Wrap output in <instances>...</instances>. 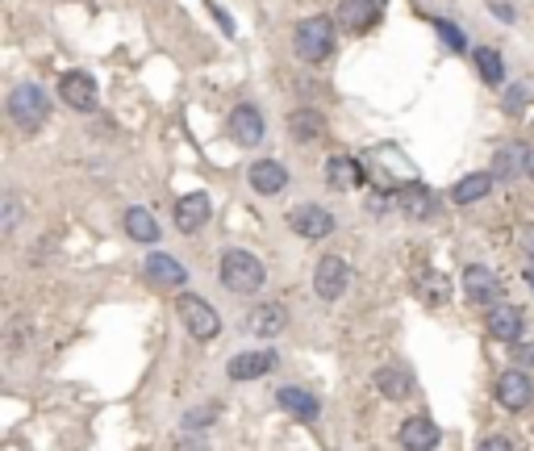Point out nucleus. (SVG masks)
Listing matches in <instances>:
<instances>
[{
  "label": "nucleus",
  "instance_id": "34",
  "mask_svg": "<svg viewBox=\"0 0 534 451\" xmlns=\"http://www.w3.org/2000/svg\"><path fill=\"white\" fill-rule=\"evenodd\" d=\"M522 100H526V88H510L505 92V113H522Z\"/></svg>",
  "mask_w": 534,
  "mask_h": 451
},
{
  "label": "nucleus",
  "instance_id": "10",
  "mask_svg": "<svg viewBox=\"0 0 534 451\" xmlns=\"http://www.w3.org/2000/svg\"><path fill=\"white\" fill-rule=\"evenodd\" d=\"M226 130H230V138L238 147H259L263 143V113L255 105H234Z\"/></svg>",
  "mask_w": 534,
  "mask_h": 451
},
{
  "label": "nucleus",
  "instance_id": "38",
  "mask_svg": "<svg viewBox=\"0 0 534 451\" xmlns=\"http://www.w3.org/2000/svg\"><path fill=\"white\" fill-rule=\"evenodd\" d=\"M526 284H530V293H534V268H530V272H526Z\"/></svg>",
  "mask_w": 534,
  "mask_h": 451
},
{
  "label": "nucleus",
  "instance_id": "22",
  "mask_svg": "<svg viewBox=\"0 0 534 451\" xmlns=\"http://www.w3.org/2000/svg\"><path fill=\"white\" fill-rule=\"evenodd\" d=\"M493 171H472V176H463L455 188H451V201L455 205H476V201H485L488 193H493Z\"/></svg>",
  "mask_w": 534,
  "mask_h": 451
},
{
  "label": "nucleus",
  "instance_id": "14",
  "mask_svg": "<svg viewBox=\"0 0 534 451\" xmlns=\"http://www.w3.org/2000/svg\"><path fill=\"white\" fill-rule=\"evenodd\" d=\"M246 180H251V188H255L259 196H280L289 188V168H284L280 159H259V163H251Z\"/></svg>",
  "mask_w": 534,
  "mask_h": 451
},
{
  "label": "nucleus",
  "instance_id": "3",
  "mask_svg": "<svg viewBox=\"0 0 534 451\" xmlns=\"http://www.w3.org/2000/svg\"><path fill=\"white\" fill-rule=\"evenodd\" d=\"M9 117H13L17 130L34 134V130H42L47 117H50V97L38 84H17L9 92Z\"/></svg>",
  "mask_w": 534,
  "mask_h": 451
},
{
  "label": "nucleus",
  "instance_id": "4",
  "mask_svg": "<svg viewBox=\"0 0 534 451\" xmlns=\"http://www.w3.org/2000/svg\"><path fill=\"white\" fill-rule=\"evenodd\" d=\"M176 314H180L184 330L193 334L196 343H209V339H218V330H221V317L218 309L205 301V297H193V293H184L180 301H176Z\"/></svg>",
  "mask_w": 534,
  "mask_h": 451
},
{
  "label": "nucleus",
  "instance_id": "36",
  "mask_svg": "<svg viewBox=\"0 0 534 451\" xmlns=\"http://www.w3.org/2000/svg\"><path fill=\"white\" fill-rule=\"evenodd\" d=\"M526 176H530V180H534V143H530V147H526Z\"/></svg>",
  "mask_w": 534,
  "mask_h": 451
},
{
  "label": "nucleus",
  "instance_id": "12",
  "mask_svg": "<svg viewBox=\"0 0 534 451\" xmlns=\"http://www.w3.org/2000/svg\"><path fill=\"white\" fill-rule=\"evenodd\" d=\"M463 297L472 305H497L501 281L485 268V264H468V272H463Z\"/></svg>",
  "mask_w": 534,
  "mask_h": 451
},
{
  "label": "nucleus",
  "instance_id": "8",
  "mask_svg": "<svg viewBox=\"0 0 534 451\" xmlns=\"http://www.w3.org/2000/svg\"><path fill=\"white\" fill-rule=\"evenodd\" d=\"M59 97L67 100V109L92 113V109H97V80H92L88 72H67V75H59Z\"/></svg>",
  "mask_w": 534,
  "mask_h": 451
},
{
  "label": "nucleus",
  "instance_id": "2",
  "mask_svg": "<svg viewBox=\"0 0 534 451\" xmlns=\"http://www.w3.org/2000/svg\"><path fill=\"white\" fill-rule=\"evenodd\" d=\"M263 281H267V268L251 256V251H238V247H234V251L221 256V284H226L230 293L251 297V293L263 289Z\"/></svg>",
  "mask_w": 534,
  "mask_h": 451
},
{
  "label": "nucleus",
  "instance_id": "23",
  "mask_svg": "<svg viewBox=\"0 0 534 451\" xmlns=\"http://www.w3.org/2000/svg\"><path fill=\"white\" fill-rule=\"evenodd\" d=\"M372 385H376L380 397H389V402H405L413 393V380L405 368H376V377H372Z\"/></svg>",
  "mask_w": 534,
  "mask_h": 451
},
{
  "label": "nucleus",
  "instance_id": "19",
  "mask_svg": "<svg viewBox=\"0 0 534 451\" xmlns=\"http://www.w3.org/2000/svg\"><path fill=\"white\" fill-rule=\"evenodd\" d=\"M146 276H151L155 289H184V284H188L184 264L180 259H171V256H163V251H155V256L146 259Z\"/></svg>",
  "mask_w": 534,
  "mask_h": 451
},
{
  "label": "nucleus",
  "instance_id": "7",
  "mask_svg": "<svg viewBox=\"0 0 534 451\" xmlns=\"http://www.w3.org/2000/svg\"><path fill=\"white\" fill-rule=\"evenodd\" d=\"M289 230H297L301 239L317 243V239L334 234V213L322 205H297V209H289Z\"/></svg>",
  "mask_w": 534,
  "mask_h": 451
},
{
  "label": "nucleus",
  "instance_id": "24",
  "mask_svg": "<svg viewBox=\"0 0 534 451\" xmlns=\"http://www.w3.org/2000/svg\"><path fill=\"white\" fill-rule=\"evenodd\" d=\"M493 176H497V180H518V176H526V147L522 143H505V147L493 155Z\"/></svg>",
  "mask_w": 534,
  "mask_h": 451
},
{
  "label": "nucleus",
  "instance_id": "6",
  "mask_svg": "<svg viewBox=\"0 0 534 451\" xmlns=\"http://www.w3.org/2000/svg\"><path fill=\"white\" fill-rule=\"evenodd\" d=\"M497 402L505 405V410H513V414H522L526 405L534 402V380L526 377L518 364L505 368V372L497 377Z\"/></svg>",
  "mask_w": 534,
  "mask_h": 451
},
{
  "label": "nucleus",
  "instance_id": "27",
  "mask_svg": "<svg viewBox=\"0 0 534 451\" xmlns=\"http://www.w3.org/2000/svg\"><path fill=\"white\" fill-rule=\"evenodd\" d=\"M289 130H292L297 143H317L322 130H326V122H322V113H317V109H297L289 117Z\"/></svg>",
  "mask_w": 534,
  "mask_h": 451
},
{
  "label": "nucleus",
  "instance_id": "11",
  "mask_svg": "<svg viewBox=\"0 0 534 451\" xmlns=\"http://www.w3.org/2000/svg\"><path fill=\"white\" fill-rule=\"evenodd\" d=\"M397 205L409 221H430L438 209V196L430 193L422 180H413V184H405V188H397Z\"/></svg>",
  "mask_w": 534,
  "mask_h": 451
},
{
  "label": "nucleus",
  "instance_id": "26",
  "mask_svg": "<svg viewBox=\"0 0 534 451\" xmlns=\"http://www.w3.org/2000/svg\"><path fill=\"white\" fill-rule=\"evenodd\" d=\"M472 63H476V72H480V80H485L488 88L505 84V63H501V55L493 47H472Z\"/></svg>",
  "mask_w": 534,
  "mask_h": 451
},
{
  "label": "nucleus",
  "instance_id": "16",
  "mask_svg": "<svg viewBox=\"0 0 534 451\" xmlns=\"http://www.w3.org/2000/svg\"><path fill=\"white\" fill-rule=\"evenodd\" d=\"M400 447L405 451H435L438 447V427H435V418H426V414H413V418H405L400 422Z\"/></svg>",
  "mask_w": 534,
  "mask_h": 451
},
{
  "label": "nucleus",
  "instance_id": "13",
  "mask_svg": "<svg viewBox=\"0 0 534 451\" xmlns=\"http://www.w3.org/2000/svg\"><path fill=\"white\" fill-rule=\"evenodd\" d=\"M485 330H488V339H497V343H518L522 339V309L497 301L485 314Z\"/></svg>",
  "mask_w": 534,
  "mask_h": 451
},
{
  "label": "nucleus",
  "instance_id": "18",
  "mask_svg": "<svg viewBox=\"0 0 534 451\" xmlns=\"http://www.w3.org/2000/svg\"><path fill=\"white\" fill-rule=\"evenodd\" d=\"M276 368V351H238L226 364V377L230 380H259Z\"/></svg>",
  "mask_w": 534,
  "mask_h": 451
},
{
  "label": "nucleus",
  "instance_id": "35",
  "mask_svg": "<svg viewBox=\"0 0 534 451\" xmlns=\"http://www.w3.org/2000/svg\"><path fill=\"white\" fill-rule=\"evenodd\" d=\"M180 451H209V447H205V439H184Z\"/></svg>",
  "mask_w": 534,
  "mask_h": 451
},
{
  "label": "nucleus",
  "instance_id": "25",
  "mask_svg": "<svg viewBox=\"0 0 534 451\" xmlns=\"http://www.w3.org/2000/svg\"><path fill=\"white\" fill-rule=\"evenodd\" d=\"M125 234H130L134 243H159V221L151 218V209L142 205H130L125 209V218H122Z\"/></svg>",
  "mask_w": 534,
  "mask_h": 451
},
{
  "label": "nucleus",
  "instance_id": "30",
  "mask_svg": "<svg viewBox=\"0 0 534 451\" xmlns=\"http://www.w3.org/2000/svg\"><path fill=\"white\" fill-rule=\"evenodd\" d=\"M422 297L426 301H447V281L438 272H430V281H422Z\"/></svg>",
  "mask_w": 534,
  "mask_h": 451
},
{
  "label": "nucleus",
  "instance_id": "29",
  "mask_svg": "<svg viewBox=\"0 0 534 451\" xmlns=\"http://www.w3.org/2000/svg\"><path fill=\"white\" fill-rule=\"evenodd\" d=\"M17 221H22V201H17V193H4V221H0V230L13 234Z\"/></svg>",
  "mask_w": 534,
  "mask_h": 451
},
{
  "label": "nucleus",
  "instance_id": "20",
  "mask_svg": "<svg viewBox=\"0 0 534 451\" xmlns=\"http://www.w3.org/2000/svg\"><path fill=\"white\" fill-rule=\"evenodd\" d=\"M364 180H367L364 168H359L351 155H330L326 159V184L334 193H351V188H359Z\"/></svg>",
  "mask_w": 534,
  "mask_h": 451
},
{
  "label": "nucleus",
  "instance_id": "15",
  "mask_svg": "<svg viewBox=\"0 0 534 451\" xmlns=\"http://www.w3.org/2000/svg\"><path fill=\"white\" fill-rule=\"evenodd\" d=\"M284 326H289V309L280 301H263L246 314V330L255 339H276V334H284Z\"/></svg>",
  "mask_w": 534,
  "mask_h": 451
},
{
  "label": "nucleus",
  "instance_id": "28",
  "mask_svg": "<svg viewBox=\"0 0 534 451\" xmlns=\"http://www.w3.org/2000/svg\"><path fill=\"white\" fill-rule=\"evenodd\" d=\"M213 418H218V405H213V402H205V405H193V410L184 414V427H209Z\"/></svg>",
  "mask_w": 534,
  "mask_h": 451
},
{
  "label": "nucleus",
  "instance_id": "33",
  "mask_svg": "<svg viewBox=\"0 0 534 451\" xmlns=\"http://www.w3.org/2000/svg\"><path fill=\"white\" fill-rule=\"evenodd\" d=\"M476 451H513V443L505 439V435H488V439H480Z\"/></svg>",
  "mask_w": 534,
  "mask_h": 451
},
{
  "label": "nucleus",
  "instance_id": "5",
  "mask_svg": "<svg viewBox=\"0 0 534 451\" xmlns=\"http://www.w3.org/2000/svg\"><path fill=\"white\" fill-rule=\"evenodd\" d=\"M347 284H351V268H347V259L342 256H322L314 268V293L322 301H339L347 293Z\"/></svg>",
  "mask_w": 534,
  "mask_h": 451
},
{
  "label": "nucleus",
  "instance_id": "31",
  "mask_svg": "<svg viewBox=\"0 0 534 451\" xmlns=\"http://www.w3.org/2000/svg\"><path fill=\"white\" fill-rule=\"evenodd\" d=\"M435 30H438V34H443V38H447V47H451V50H460V55H463V50H468V42H463V34H460V30H455V25H451V22H443V17H438V22H435Z\"/></svg>",
  "mask_w": 534,
  "mask_h": 451
},
{
  "label": "nucleus",
  "instance_id": "21",
  "mask_svg": "<svg viewBox=\"0 0 534 451\" xmlns=\"http://www.w3.org/2000/svg\"><path fill=\"white\" fill-rule=\"evenodd\" d=\"M276 402H280V410H289L297 422H317V414H322V402H317L309 389H297V385L280 389Z\"/></svg>",
  "mask_w": 534,
  "mask_h": 451
},
{
  "label": "nucleus",
  "instance_id": "9",
  "mask_svg": "<svg viewBox=\"0 0 534 451\" xmlns=\"http://www.w3.org/2000/svg\"><path fill=\"white\" fill-rule=\"evenodd\" d=\"M334 17H339V25L347 34H367L380 22V0H339Z\"/></svg>",
  "mask_w": 534,
  "mask_h": 451
},
{
  "label": "nucleus",
  "instance_id": "37",
  "mask_svg": "<svg viewBox=\"0 0 534 451\" xmlns=\"http://www.w3.org/2000/svg\"><path fill=\"white\" fill-rule=\"evenodd\" d=\"M522 247H526V256L534 259V230H526V239H522Z\"/></svg>",
  "mask_w": 534,
  "mask_h": 451
},
{
  "label": "nucleus",
  "instance_id": "1",
  "mask_svg": "<svg viewBox=\"0 0 534 451\" xmlns=\"http://www.w3.org/2000/svg\"><path fill=\"white\" fill-rule=\"evenodd\" d=\"M292 50L301 63H326L334 55V22L330 17H305L292 30Z\"/></svg>",
  "mask_w": 534,
  "mask_h": 451
},
{
  "label": "nucleus",
  "instance_id": "32",
  "mask_svg": "<svg viewBox=\"0 0 534 451\" xmlns=\"http://www.w3.org/2000/svg\"><path fill=\"white\" fill-rule=\"evenodd\" d=\"M510 355H513V364L518 368H534V343H510Z\"/></svg>",
  "mask_w": 534,
  "mask_h": 451
},
{
  "label": "nucleus",
  "instance_id": "17",
  "mask_svg": "<svg viewBox=\"0 0 534 451\" xmlns=\"http://www.w3.org/2000/svg\"><path fill=\"white\" fill-rule=\"evenodd\" d=\"M209 196L205 193H188V196H180L176 201V213H171V221H176V230H184V234H196L201 226L209 221Z\"/></svg>",
  "mask_w": 534,
  "mask_h": 451
}]
</instances>
